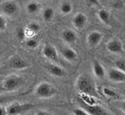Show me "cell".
Masks as SVG:
<instances>
[{
  "mask_svg": "<svg viewBox=\"0 0 125 115\" xmlns=\"http://www.w3.org/2000/svg\"><path fill=\"white\" fill-rule=\"evenodd\" d=\"M77 89L83 95L88 96H96V85L92 79V77L88 74H81L76 80Z\"/></svg>",
  "mask_w": 125,
  "mask_h": 115,
  "instance_id": "1",
  "label": "cell"
},
{
  "mask_svg": "<svg viewBox=\"0 0 125 115\" xmlns=\"http://www.w3.org/2000/svg\"><path fill=\"white\" fill-rule=\"evenodd\" d=\"M57 89L52 84L43 82L39 83L35 89V95L41 98H50L57 94Z\"/></svg>",
  "mask_w": 125,
  "mask_h": 115,
  "instance_id": "2",
  "label": "cell"
},
{
  "mask_svg": "<svg viewBox=\"0 0 125 115\" xmlns=\"http://www.w3.org/2000/svg\"><path fill=\"white\" fill-rule=\"evenodd\" d=\"M25 82L24 78L17 74H11L7 76L2 83V88L5 91L15 90L18 88L21 87Z\"/></svg>",
  "mask_w": 125,
  "mask_h": 115,
  "instance_id": "3",
  "label": "cell"
},
{
  "mask_svg": "<svg viewBox=\"0 0 125 115\" xmlns=\"http://www.w3.org/2000/svg\"><path fill=\"white\" fill-rule=\"evenodd\" d=\"M34 105L31 103L21 104L19 102H14L6 107L7 115H20L26 113L34 108Z\"/></svg>",
  "mask_w": 125,
  "mask_h": 115,
  "instance_id": "4",
  "label": "cell"
},
{
  "mask_svg": "<svg viewBox=\"0 0 125 115\" xmlns=\"http://www.w3.org/2000/svg\"><path fill=\"white\" fill-rule=\"evenodd\" d=\"M1 10L7 16L16 15L19 12V5L14 0H5L1 4Z\"/></svg>",
  "mask_w": 125,
  "mask_h": 115,
  "instance_id": "5",
  "label": "cell"
},
{
  "mask_svg": "<svg viewBox=\"0 0 125 115\" xmlns=\"http://www.w3.org/2000/svg\"><path fill=\"white\" fill-rule=\"evenodd\" d=\"M81 107L83 108L87 114L89 115H109L104 108L97 105H88L86 103H82Z\"/></svg>",
  "mask_w": 125,
  "mask_h": 115,
  "instance_id": "6",
  "label": "cell"
},
{
  "mask_svg": "<svg viewBox=\"0 0 125 115\" xmlns=\"http://www.w3.org/2000/svg\"><path fill=\"white\" fill-rule=\"evenodd\" d=\"M8 66L11 67L12 69H16V70H22L25 69L29 67V63L27 62L26 60H24L20 56H12L8 61Z\"/></svg>",
  "mask_w": 125,
  "mask_h": 115,
  "instance_id": "7",
  "label": "cell"
},
{
  "mask_svg": "<svg viewBox=\"0 0 125 115\" xmlns=\"http://www.w3.org/2000/svg\"><path fill=\"white\" fill-rule=\"evenodd\" d=\"M43 57H45L47 59L52 60V61H57L59 59V55L58 51L56 50V48L53 45L47 43L43 46V50H42Z\"/></svg>",
  "mask_w": 125,
  "mask_h": 115,
  "instance_id": "8",
  "label": "cell"
},
{
  "mask_svg": "<svg viewBox=\"0 0 125 115\" xmlns=\"http://www.w3.org/2000/svg\"><path fill=\"white\" fill-rule=\"evenodd\" d=\"M107 77L110 81L114 82H124L125 73L118 68H111L107 72Z\"/></svg>",
  "mask_w": 125,
  "mask_h": 115,
  "instance_id": "9",
  "label": "cell"
},
{
  "mask_svg": "<svg viewBox=\"0 0 125 115\" xmlns=\"http://www.w3.org/2000/svg\"><path fill=\"white\" fill-rule=\"evenodd\" d=\"M106 48L109 52L118 54V53L123 52V43L120 40H118V39H112V40H110V41L106 43Z\"/></svg>",
  "mask_w": 125,
  "mask_h": 115,
  "instance_id": "10",
  "label": "cell"
},
{
  "mask_svg": "<svg viewBox=\"0 0 125 115\" xmlns=\"http://www.w3.org/2000/svg\"><path fill=\"white\" fill-rule=\"evenodd\" d=\"M103 35L99 31H92L87 36V43L91 47H95L99 45L102 41Z\"/></svg>",
  "mask_w": 125,
  "mask_h": 115,
  "instance_id": "11",
  "label": "cell"
},
{
  "mask_svg": "<svg viewBox=\"0 0 125 115\" xmlns=\"http://www.w3.org/2000/svg\"><path fill=\"white\" fill-rule=\"evenodd\" d=\"M72 23L75 29H82L87 23V17L83 12H78L73 17Z\"/></svg>",
  "mask_w": 125,
  "mask_h": 115,
  "instance_id": "12",
  "label": "cell"
},
{
  "mask_svg": "<svg viewBox=\"0 0 125 115\" xmlns=\"http://www.w3.org/2000/svg\"><path fill=\"white\" fill-rule=\"evenodd\" d=\"M61 36H62L63 41L65 42V43H68V44H73L77 40V36L76 34H75V32L69 29L63 30L62 34H61Z\"/></svg>",
  "mask_w": 125,
  "mask_h": 115,
  "instance_id": "13",
  "label": "cell"
},
{
  "mask_svg": "<svg viewBox=\"0 0 125 115\" xmlns=\"http://www.w3.org/2000/svg\"><path fill=\"white\" fill-rule=\"evenodd\" d=\"M61 55L68 62H75L77 59V53L75 50L69 47H64L61 49Z\"/></svg>",
  "mask_w": 125,
  "mask_h": 115,
  "instance_id": "14",
  "label": "cell"
},
{
  "mask_svg": "<svg viewBox=\"0 0 125 115\" xmlns=\"http://www.w3.org/2000/svg\"><path fill=\"white\" fill-rule=\"evenodd\" d=\"M47 70L49 71L51 74H52L53 76L56 77H64L66 76V71L63 69L62 67H60L58 65H54V64H50L46 67Z\"/></svg>",
  "mask_w": 125,
  "mask_h": 115,
  "instance_id": "15",
  "label": "cell"
},
{
  "mask_svg": "<svg viewBox=\"0 0 125 115\" xmlns=\"http://www.w3.org/2000/svg\"><path fill=\"white\" fill-rule=\"evenodd\" d=\"M92 70H93L95 76L98 77V78H104L105 74H106L103 66L97 60H94L93 63H92Z\"/></svg>",
  "mask_w": 125,
  "mask_h": 115,
  "instance_id": "16",
  "label": "cell"
},
{
  "mask_svg": "<svg viewBox=\"0 0 125 115\" xmlns=\"http://www.w3.org/2000/svg\"><path fill=\"white\" fill-rule=\"evenodd\" d=\"M42 16H43V19L45 22L52 21L53 17H54V10L52 7L44 8L43 11V13H42Z\"/></svg>",
  "mask_w": 125,
  "mask_h": 115,
  "instance_id": "17",
  "label": "cell"
},
{
  "mask_svg": "<svg viewBox=\"0 0 125 115\" xmlns=\"http://www.w3.org/2000/svg\"><path fill=\"white\" fill-rule=\"evenodd\" d=\"M98 16L100 21H102L104 24H109L110 22V13L106 9H100L98 12Z\"/></svg>",
  "mask_w": 125,
  "mask_h": 115,
  "instance_id": "18",
  "label": "cell"
},
{
  "mask_svg": "<svg viewBox=\"0 0 125 115\" xmlns=\"http://www.w3.org/2000/svg\"><path fill=\"white\" fill-rule=\"evenodd\" d=\"M26 9L27 12H29V14H35L39 11L40 5H39L38 3L35 2V1H31L26 5Z\"/></svg>",
  "mask_w": 125,
  "mask_h": 115,
  "instance_id": "19",
  "label": "cell"
},
{
  "mask_svg": "<svg viewBox=\"0 0 125 115\" xmlns=\"http://www.w3.org/2000/svg\"><path fill=\"white\" fill-rule=\"evenodd\" d=\"M72 9H73L72 4L70 2H68V1L63 2L61 4V5H60V12L64 15L69 14L70 12H72Z\"/></svg>",
  "mask_w": 125,
  "mask_h": 115,
  "instance_id": "20",
  "label": "cell"
},
{
  "mask_svg": "<svg viewBox=\"0 0 125 115\" xmlns=\"http://www.w3.org/2000/svg\"><path fill=\"white\" fill-rule=\"evenodd\" d=\"M27 29H28V31L30 32L31 34H36L40 31L41 27H40V25H39L37 22L31 21L28 24V26H27Z\"/></svg>",
  "mask_w": 125,
  "mask_h": 115,
  "instance_id": "21",
  "label": "cell"
},
{
  "mask_svg": "<svg viewBox=\"0 0 125 115\" xmlns=\"http://www.w3.org/2000/svg\"><path fill=\"white\" fill-rule=\"evenodd\" d=\"M103 92L106 96H108L110 98H115V97H117V93L114 89H110V88H104Z\"/></svg>",
  "mask_w": 125,
  "mask_h": 115,
  "instance_id": "22",
  "label": "cell"
},
{
  "mask_svg": "<svg viewBox=\"0 0 125 115\" xmlns=\"http://www.w3.org/2000/svg\"><path fill=\"white\" fill-rule=\"evenodd\" d=\"M7 29V19L4 15L0 14V32L5 31Z\"/></svg>",
  "mask_w": 125,
  "mask_h": 115,
  "instance_id": "23",
  "label": "cell"
},
{
  "mask_svg": "<svg viewBox=\"0 0 125 115\" xmlns=\"http://www.w3.org/2000/svg\"><path fill=\"white\" fill-rule=\"evenodd\" d=\"M26 45H27V47H29V48H30V49H35L38 45V42L36 41V40H35V39L30 38V39H29V40H27Z\"/></svg>",
  "mask_w": 125,
  "mask_h": 115,
  "instance_id": "24",
  "label": "cell"
},
{
  "mask_svg": "<svg viewBox=\"0 0 125 115\" xmlns=\"http://www.w3.org/2000/svg\"><path fill=\"white\" fill-rule=\"evenodd\" d=\"M115 64L116 68L125 73V59H118L115 62Z\"/></svg>",
  "mask_w": 125,
  "mask_h": 115,
  "instance_id": "25",
  "label": "cell"
},
{
  "mask_svg": "<svg viewBox=\"0 0 125 115\" xmlns=\"http://www.w3.org/2000/svg\"><path fill=\"white\" fill-rule=\"evenodd\" d=\"M16 36L20 41H22V40L25 38V36H26V32H25L24 29H18L16 33Z\"/></svg>",
  "mask_w": 125,
  "mask_h": 115,
  "instance_id": "26",
  "label": "cell"
},
{
  "mask_svg": "<svg viewBox=\"0 0 125 115\" xmlns=\"http://www.w3.org/2000/svg\"><path fill=\"white\" fill-rule=\"evenodd\" d=\"M73 113L75 115H88L83 108H75L73 110Z\"/></svg>",
  "mask_w": 125,
  "mask_h": 115,
  "instance_id": "27",
  "label": "cell"
},
{
  "mask_svg": "<svg viewBox=\"0 0 125 115\" xmlns=\"http://www.w3.org/2000/svg\"><path fill=\"white\" fill-rule=\"evenodd\" d=\"M85 3H86V5L88 6H96V5H99V0H84Z\"/></svg>",
  "mask_w": 125,
  "mask_h": 115,
  "instance_id": "28",
  "label": "cell"
},
{
  "mask_svg": "<svg viewBox=\"0 0 125 115\" xmlns=\"http://www.w3.org/2000/svg\"><path fill=\"white\" fill-rule=\"evenodd\" d=\"M11 98V96H6V95H0V106H2L5 103H6L9 99Z\"/></svg>",
  "mask_w": 125,
  "mask_h": 115,
  "instance_id": "29",
  "label": "cell"
},
{
  "mask_svg": "<svg viewBox=\"0 0 125 115\" xmlns=\"http://www.w3.org/2000/svg\"><path fill=\"white\" fill-rule=\"evenodd\" d=\"M0 115H7V112H6V108L0 106Z\"/></svg>",
  "mask_w": 125,
  "mask_h": 115,
  "instance_id": "30",
  "label": "cell"
},
{
  "mask_svg": "<svg viewBox=\"0 0 125 115\" xmlns=\"http://www.w3.org/2000/svg\"><path fill=\"white\" fill-rule=\"evenodd\" d=\"M36 115H51L48 112H46V111H39L36 113Z\"/></svg>",
  "mask_w": 125,
  "mask_h": 115,
  "instance_id": "31",
  "label": "cell"
},
{
  "mask_svg": "<svg viewBox=\"0 0 125 115\" xmlns=\"http://www.w3.org/2000/svg\"><path fill=\"white\" fill-rule=\"evenodd\" d=\"M120 107H121V109H122V111L125 113V101H123V102L121 103Z\"/></svg>",
  "mask_w": 125,
  "mask_h": 115,
  "instance_id": "32",
  "label": "cell"
},
{
  "mask_svg": "<svg viewBox=\"0 0 125 115\" xmlns=\"http://www.w3.org/2000/svg\"><path fill=\"white\" fill-rule=\"evenodd\" d=\"M124 96H125V90H124Z\"/></svg>",
  "mask_w": 125,
  "mask_h": 115,
  "instance_id": "33",
  "label": "cell"
},
{
  "mask_svg": "<svg viewBox=\"0 0 125 115\" xmlns=\"http://www.w3.org/2000/svg\"><path fill=\"white\" fill-rule=\"evenodd\" d=\"M124 2H125V0H124Z\"/></svg>",
  "mask_w": 125,
  "mask_h": 115,
  "instance_id": "34",
  "label": "cell"
},
{
  "mask_svg": "<svg viewBox=\"0 0 125 115\" xmlns=\"http://www.w3.org/2000/svg\"><path fill=\"white\" fill-rule=\"evenodd\" d=\"M0 55H1V54H0Z\"/></svg>",
  "mask_w": 125,
  "mask_h": 115,
  "instance_id": "35",
  "label": "cell"
}]
</instances>
